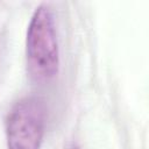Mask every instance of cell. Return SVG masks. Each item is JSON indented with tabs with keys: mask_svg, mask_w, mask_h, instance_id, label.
Instances as JSON below:
<instances>
[{
	"mask_svg": "<svg viewBox=\"0 0 149 149\" xmlns=\"http://www.w3.org/2000/svg\"><path fill=\"white\" fill-rule=\"evenodd\" d=\"M47 123V107L41 97L27 95L9 109L5 133L7 149H41Z\"/></svg>",
	"mask_w": 149,
	"mask_h": 149,
	"instance_id": "7a4b0ae2",
	"label": "cell"
},
{
	"mask_svg": "<svg viewBox=\"0 0 149 149\" xmlns=\"http://www.w3.org/2000/svg\"><path fill=\"white\" fill-rule=\"evenodd\" d=\"M72 149H79V148H78V147H73Z\"/></svg>",
	"mask_w": 149,
	"mask_h": 149,
	"instance_id": "3957f363",
	"label": "cell"
},
{
	"mask_svg": "<svg viewBox=\"0 0 149 149\" xmlns=\"http://www.w3.org/2000/svg\"><path fill=\"white\" fill-rule=\"evenodd\" d=\"M26 58L28 72L36 83H49L58 74V40L54 13L48 3H41L33 13L27 29Z\"/></svg>",
	"mask_w": 149,
	"mask_h": 149,
	"instance_id": "6da1fadb",
	"label": "cell"
}]
</instances>
